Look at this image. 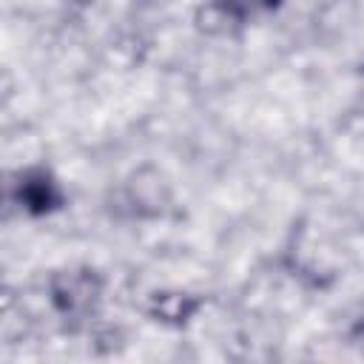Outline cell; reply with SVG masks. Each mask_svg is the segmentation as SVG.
I'll return each mask as SVG.
<instances>
[{"instance_id":"1","label":"cell","mask_w":364,"mask_h":364,"mask_svg":"<svg viewBox=\"0 0 364 364\" xmlns=\"http://www.w3.org/2000/svg\"><path fill=\"white\" fill-rule=\"evenodd\" d=\"M51 310L71 327L85 324L102 304L105 296V276L91 264H71L51 270L46 282Z\"/></svg>"},{"instance_id":"2","label":"cell","mask_w":364,"mask_h":364,"mask_svg":"<svg viewBox=\"0 0 364 364\" xmlns=\"http://www.w3.org/2000/svg\"><path fill=\"white\" fill-rule=\"evenodd\" d=\"M9 202L20 213H26L31 219H43V216H51V213L63 210L68 205V193H65L63 182L54 176L51 168L28 165V168H20L11 176Z\"/></svg>"},{"instance_id":"3","label":"cell","mask_w":364,"mask_h":364,"mask_svg":"<svg viewBox=\"0 0 364 364\" xmlns=\"http://www.w3.org/2000/svg\"><path fill=\"white\" fill-rule=\"evenodd\" d=\"M208 304V296L193 293V290H182V287H162V290H151L145 299V316L162 327H188Z\"/></svg>"},{"instance_id":"4","label":"cell","mask_w":364,"mask_h":364,"mask_svg":"<svg viewBox=\"0 0 364 364\" xmlns=\"http://www.w3.org/2000/svg\"><path fill=\"white\" fill-rule=\"evenodd\" d=\"M125 202L134 208V216H162L171 205V188L159 171L139 168L125 182Z\"/></svg>"},{"instance_id":"5","label":"cell","mask_w":364,"mask_h":364,"mask_svg":"<svg viewBox=\"0 0 364 364\" xmlns=\"http://www.w3.org/2000/svg\"><path fill=\"white\" fill-rule=\"evenodd\" d=\"M282 6L284 0H213L216 14L230 23H253L259 17L279 11Z\"/></svg>"},{"instance_id":"6","label":"cell","mask_w":364,"mask_h":364,"mask_svg":"<svg viewBox=\"0 0 364 364\" xmlns=\"http://www.w3.org/2000/svg\"><path fill=\"white\" fill-rule=\"evenodd\" d=\"M68 3H74V6H91L94 0H68Z\"/></svg>"}]
</instances>
